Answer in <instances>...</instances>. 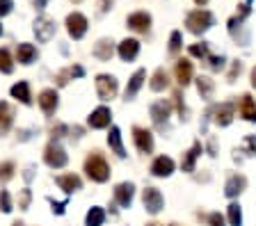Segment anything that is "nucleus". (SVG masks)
I'll return each instance as SVG.
<instances>
[{
  "label": "nucleus",
  "mask_w": 256,
  "mask_h": 226,
  "mask_svg": "<svg viewBox=\"0 0 256 226\" xmlns=\"http://www.w3.org/2000/svg\"><path fill=\"white\" fill-rule=\"evenodd\" d=\"M204 153V146H202V142H194V144L190 146V151L186 153V158H183V162H181V169L183 172H188V174H192L194 172V167H197V158Z\"/></svg>",
  "instance_id": "21"
},
{
  "label": "nucleus",
  "mask_w": 256,
  "mask_h": 226,
  "mask_svg": "<svg viewBox=\"0 0 256 226\" xmlns=\"http://www.w3.org/2000/svg\"><path fill=\"white\" fill-rule=\"evenodd\" d=\"M151 119H154V126L160 130V133H165L170 126H167V121H170V114H172V103L165 101V98H160V101H156L154 105H151Z\"/></svg>",
  "instance_id": "4"
},
{
  "label": "nucleus",
  "mask_w": 256,
  "mask_h": 226,
  "mask_svg": "<svg viewBox=\"0 0 256 226\" xmlns=\"http://www.w3.org/2000/svg\"><path fill=\"white\" fill-rule=\"evenodd\" d=\"M206 222H208V226H226L224 224V217L220 215V213H210V215L206 217Z\"/></svg>",
  "instance_id": "45"
},
{
  "label": "nucleus",
  "mask_w": 256,
  "mask_h": 226,
  "mask_svg": "<svg viewBox=\"0 0 256 226\" xmlns=\"http://www.w3.org/2000/svg\"><path fill=\"white\" fill-rule=\"evenodd\" d=\"M174 71H176V80H178L181 87H186L192 82V62L190 59H178Z\"/></svg>",
  "instance_id": "24"
},
{
  "label": "nucleus",
  "mask_w": 256,
  "mask_h": 226,
  "mask_svg": "<svg viewBox=\"0 0 256 226\" xmlns=\"http://www.w3.org/2000/svg\"><path fill=\"white\" fill-rule=\"evenodd\" d=\"M12 226H26V224H23V222H14V224H12Z\"/></svg>",
  "instance_id": "56"
},
{
  "label": "nucleus",
  "mask_w": 256,
  "mask_h": 226,
  "mask_svg": "<svg viewBox=\"0 0 256 226\" xmlns=\"http://www.w3.org/2000/svg\"><path fill=\"white\" fill-rule=\"evenodd\" d=\"M190 55H192V57H202V59H206V57H208V43H206V41H202V43H192V46H190Z\"/></svg>",
  "instance_id": "37"
},
{
  "label": "nucleus",
  "mask_w": 256,
  "mask_h": 226,
  "mask_svg": "<svg viewBox=\"0 0 256 226\" xmlns=\"http://www.w3.org/2000/svg\"><path fill=\"white\" fill-rule=\"evenodd\" d=\"M32 30H34L37 41L48 43L55 37V32H58V23H55L53 18H48V16H39L37 21H34V27H32Z\"/></svg>",
  "instance_id": "6"
},
{
  "label": "nucleus",
  "mask_w": 256,
  "mask_h": 226,
  "mask_svg": "<svg viewBox=\"0 0 256 226\" xmlns=\"http://www.w3.org/2000/svg\"><path fill=\"white\" fill-rule=\"evenodd\" d=\"M110 121H112V110L106 108V105H101V108L92 110L90 119H87V126L94 128V130H103V128L110 126Z\"/></svg>",
  "instance_id": "10"
},
{
  "label": "nucleus",
  "mask_w": 256,
  "mask_h": 226,
  "mask_svg": "<svg viewBox=\"0 0 256 226\" xmlns=\"http://www.w3.org/2000/svg\"><path fill=\"white\" fill-rule=\"evenodd\" d=\"M149 87H151V92H162V89H167V87H170V75H167V71L165 69H156Z\"/></svg>",
  "instance_id": "29"
},
{
  "label": "nucleus",
  "mask_w": 256,
  "mask_h": 226,
  "mask_svg": "<svg viewBox=\"0 0 256 226\" xmlns=\"http://www.w3.org/2000/svg\"><path fill=\"white\" fill-rule=\"evenodd\" d=\"M30 201H32L30 188H23L21 192H18V208H21V210H28V208H30Z\"/></svg>",
  "instance_id": "41"
},
{
  "label": "nucleus",
  "mask_w": 256,
  "mask_h": 226,
  "mask_svg": "<svg viewBox=\"0 0 256 226\" xmlns=\"http://www.w3.org/2000/svg\"><path fill=\"white\" fill-rule=\"evenodd\" d=\"M128 27L130 30H135V32H149L151 27V16L146 14V11H135V14H130L128 16Z\"/></svg>",
  "instance_id": "20"
},
{
  "label": "nucleus",
  "mask_w": 256,
  "mask_h": 226,
  "mask_svg": "<svg viewBox=\"0 0 256 226\" xmlns=\"http://www.w3.org/2000/svg\"><path fill=\"white\" fill-rule=\"evenodd\" d=\"M16 174V165L12 160L0 162V183H10Z\"/></svg>",
  "instance_id": "33"
},
{
  "label": "nucleus",
  "mask_w": 256,
  "mask_h": 226,
  "mask_svg": "<svg viewBox=\"0 0 256 226\" xmlns=\"http://www.w3.org/2000/svg\"><path fill=\"white\" fill-rule=\"evenodd\" d=\"M183 37H181V32L178 30H174L172 32V37H170V55H176L178 50H181V46H183Z\"/></svg>",
  "instance_id": "39"
},
{
  "label": "nucleus",
  "mask_w": 256,
  "mask_h": 226,
  "mask_svg": "<svg viewBox=\"0 0 256 226\" xmlns=\"http://www.w3.org/2000/svg\"><path fill=\"white\" fill-rule=\"evenodd\" d=\"M14 124V110L7 101H0V135H7Z\"/></svg>",
  "instance_id": "23"
},
{
  "label": "nucleus",
  "mask_w": 256,
  "mask_h": 226,
  "mask_svg": "<svg viewBox=\"0 0 256 226\" xmlns=\"http://www.w3.org/2000/svg\"><path fill=\"white\" fill-rule=\"evenodd\" d=\"M0 210H2L5 215L14 210V204H12V194L7 192V190H0Z\"/></svg>",
  "instance_id": "36"
},
{
  "label": "nucleus",
  "mask_w": 256,
  "mask_h": 226,
  "mask_svg": "<svg viewBox=\"0 0 256 226\" xmlns=\"http://www.w3.org/2000/svg\"><path fill=\"white\" fill-rule=\"evenodd\" d=\"M108 146L114 151L117 158H126V149H124V142H122V130L117 126H112L110 133H108Z\"/></svg>",
  "instance_id": "22"
},
{
  "label": "nucleus",
  "mask_w": 256,
  "mask_h": 226,
  "mask_svg": "<svg viewBox=\"0 0 256 226\" xmlns=\"http://www.w3.org/2000/svg\"><path fill=\"white\" fill-rule=\"evenodd\" d=\"M133 142H135V146H138L140 153H144V156L154 153V135H151V130L135 126L133 128Z\"/></svg>",
  "instance_id": "9"
},
{
  "label": "nucleus",
  "mask_w": 256,
  "mask_h": 226,
  "mask_svg": "<svg viewBox=\"0 0 256 226\" xmlns=\"http://www.w3.org/2000/svg\"><path fill=\"white\" fill-rule=\"evenodd\" d=\"M117 92H119V82L114 75H108V73L96 75V94H98L101 101H112L117 96Z\"/></svg>",
  "instance_id": "5"
},
{
  "label": "nucleus",
  "mask_w": 256,
  "mask_h": 226,
  "mask_svg": "<svg viewBox=\"0 0 256 226\" xmlns=\"http://www.w3.org/2000/svg\"><path fill=\"white\" fill-rule=\"evenodd\" d=\"M144 78H146V71L144 69H138L133 75H130V80H128V85H126V92H124V98H126V101H133V98L140 94V89H142V85H144Z\"/></svg>",
  "instance_id": "15"
},
{
  "label": "nucleus",
  "mask_w": 256,
  "mask_h": 226,
  "mask_svg": "<svg viewBox=\"0 0 256 226\" xmlns=\"http://www.w3.org/2000/svg\"><path fill=\"white\" fill-rule=\"evenodd\" d=\"M142 204L149 215H158L160 210H162V206H165V199H162V194H160L158 188H146L142 192Z\"/></svg>",
  "instance_id": "8"
},
{
  "label": "nucleus",
  "mask_w": 256,
  "mask_h": 226,
  "mask_svg": "<svg viewBox=\"0 0 256 226\" xmlns=\"http://www.w3.org/2000/svg\"><path fill=\"white\" fill-rule=\"evenodd\" d=\"M172 98H174V105H176V110H178V119H181V121H188V108H186V103H183L181 89H176Z\"/></svg>",
  "instance_id": "35"
},
{
  "label": "nucleus",
  "mask_w": 256,
  "mask_h": 226,
  "mask_svg": "<svg viewBox=\"0 0 256 226\" xmlns=\"http://www.w3.org/2000/svg\"><path fill=\"white\" fill-rule=\"evenodd\" d=\"M186 25L192 34H204L215 25V16L208 9H194L186 16Z\"/></svg>",
  "instance_id": "2"
},
{
  "label": "nucleus",
  "mask_w": 256,
  "mask_h": 226,
  "mask_svg": "<svg viewBox=\"0 0 256 226\" xmlns=\"http://www.w3.org/2000/svg\"><path fill=\"white\" fill-rule=\"evenodd\" d=\"M172 226H176V224H172Z\"/></svg>",
  "instance_id": "61"
},
{
  "label": "nucleus",
  "mask_w": 256,
  "mask_h": 226,
  "mask_svg": "<svg viewBox=\"0 0 256 226\" xmlns=\"http://www.w3.org/2000/svg\"><path fill=\"white\" fill-rule=\"evenodd\" d=\"M85 172L90 176V181L94 183H106L110 181V165L106 162V158L98 151H92L90 156L85 158Z\"/></svg>",
  "instance_id": "1"
},
{
  "label": "nucleus",
  "mask_w": 256,
  "mask_h": 226,
  "mask_svg": "<svg viewBox=\"0 0 256 226\" xmlns=\"http://www.w3.org/2000/svg\"><path fill=\"white\" fill-rule=\"evenodd\" d=\"M112 39H98L94 46V57L101 59V62H110V57L114 55V46H112Z\"/></svg>",
  "instance_id": "25"
},
{
  "label": "nucleus",
  "mask_w": 256,
  "mask_h": 226,
  "mask_svg": "<svg viewBox=\"0 0 256 226\" xmlns=\"http://www.w3.org/2000/svg\"><path fill=\"white\" fill-rule=\"evenodd\" d=\"M69 133H71V128H69L66 124H55L53 128H50V137H53L55 142H58L60 137H66Z\"/></svg>",
  "instance_id": "40"
},
{
  "label": "nucleus",
  "mask_w": 256,
  "mask_h": 226,
  "mask_svg": "<svg viewBox=\"0 0 256 226\" xmlns=\"http://www.w3.org/2000/svg\"><path fill=\"white\" fill-rule=\"evenodd\" d=\"M12 9H14V2H12V0H0V18L7 16Z\"/></svg>",
  "instance_id": "46"
},
{
  "label": "nucleus",
  "mask_w": 256,
  "mask_h": 226,
  "mask_svg": "<svg viewBox=\"0 0 256 226\" xmlns=\"http://www.w3.org/2000/svg\"><path fill=\"white\" fill-rule=\"evenodd\" d=\"M238 112H240V117L245 119V121L256 124V101L250 96V94H242V96H240Z\"/></svg>",
  "instance_id": "19"
},
{
  "label": "nucleus",
  "mask_w": 256,
  "mask_h": 226,
  "mask_svg": "<svg viewBox=\"0 0 256 226\" xmlns=\"http://www.w3.org/2000/svg\"><path fill=\"white\" fill-rule=\"evenodd\" d=\"M208 156L210 158L218 156V142H215V137H210V142H208Z\"/></svg>",
  "instance_id": "49"
},
{
  "label": "nucleus",
  "mask_w": 256,
  "mask_h": 226,
  "mask_svg": "<svg viewBox=\"0 0 256 226\" xmlns=\"http://www.w3.org/2000/svg\"><path fill=\"white\" fill-rule=\"evenodd\" d=\"M69 73H71V78H82V75H85V66L74 64V66L69 69Z\"/></svg>",
  "instance_id": "48"
},
{
  "label": "nucleus",
  "mask_w": 256,
  "mask_h": 226,
  "mask_svg": "<svg viewBox=\"0 0 256 226\" xmlns=\"http://www.w3.org/2000/svg\"><path fill=\"white\" fill-rule=\"evenodd\" d=\"M48 2H50V0H34V7H37V9H46Z\"/></svg>",
  "instance_id": "52"
},
{
  "label": "nucleus",
  "mask_w": 256,
  "mask_h": 226,
  "mask_svg": "<svg viewBox=\"0 0 256 226\" xmlns=\"http://www.w3.org/2000/svg\"><path fill=\"white\" fill-rule=\"evenodd\" d=\"M252 87H254V89H256V66H254V69H252Z\"/></svg>",
  "instance_id": "54"
},
{
  "label": "nucleus",
  "mask_w": 256,
  "mask_h": 226,
  "mask_svg": "<svg viewBox=\"0 0 256 226\" xmlns=\"http://www.w3.org/2000/svg\"><path fill=\"white\" fill-rule=\"evenodd\" d=\"M242 153L245 156H256V135H247L242 140Z\"/></svg>",
  "instance_id": "38"
},
{
  "label": "nucleus",
  "mask_w": 256,
  "mask_h": 226,
  "mask_svg": "<svg viewBox=\"0 0 256 226\" xmlns=\"http://www.w3.org/2000/svg\"><path fill=\"white\" fill-rule=\"evenodd\" d=\"M12 98H16V101H21L23 105H32V94H30V85H28L26 80L16 82L14 87L10 89Z\"/></svg>",
  "instance_id": "26"
},
{
  "label": "nucleus",
  "mask_w": 256,
  "mask_h": 226,
  "mask_svg": "<svg viewBox=\"0 0 256 226\" xmlns=\"http://www.w3.org/2000/svg\"><path fill=\"white\" fill-rule=\"evenodd\" d=\"M247 188V178L242 176V174H234V176H229V181H226V185H224V194L229 197V199H236L238 194H242Z\"/></svg>",
  "instance_id": "16"
},
{
  "label": "nucleus",
  "mask_w": 256,
  "mask_h": 226,
  "mask_svg": "<svg viewBox=\"0 0 256 226\" xmlns=\"http://www.w3.org/2000/svg\"><path fill=\"white\" fill-rule=\"evenodd\" d=\"M240 7V9H238V16H236V18H238V21H245V18L247 16H250V11H252V7L250 5H247V2H245V5H238Z\"/></svg>",
  "instance_id": "47"
},
{
  "label": "nucleus",
  "mask_w": 256,
  "mask_h": 226,
  "mask_svg": "<svg viewBox=\"0 0 256 226\" xmlns=\"http://www.w3.org/2000/svg\"><path fill=\"white\" fill-rule=\"evenodd\" d=\"M0 37H2V25H0Z\"/></svg>",
  "instance_id": "58"
},
{
  "label": "nucleus",
  "mask_w": 256,
  "mask_h": 226,
  "mask_svg": "<svg viewBox=\"0 0 256 226\" xmlns=\"http://www.w3.org/2000/svg\"><path fill=\"white\" fill-rule=\"evenodd\" d=\"M213 114H215V124H218V126H229L231 121H234L236 105L231 101L229 103H222V105H215Z\"/></svg>",
  "instance_id": "17"
},
{
  "label": "nucleus",
  "mask_w": 256,
  "mask_h": 226,
  "mask_svg": "<svg viewBox=\"0 0 256 226\" xmlns=\"http://www.w3.org/2000/svg\"><path fill=\"white\" fill-rule=\"evenodd\" d=\"M135 199V185L133 183H119L117 188H114V204L119 206V208H130V204H133Z\"/></svg>",
  "instance_id": "12"
},
{
  "label": "nucleus",
  "mask_w": 256,
  "mask_h": 226,
  "mask_svg": "<svg viewBox=\"0 0 256 226\" xmlns=\"http://www.w3.org/2000/svg\"><path fill=\"white\" fill-rule=\"evenodd\" d=\"M206 59H208V66H210L213 71H222L224 69V62H226L222 55H210V53H208Z\"/></svg>",
  "instance_id": "42"
},
{
  "label": "nucleus",
  "mask_w": 256,
  "mask_h": 226,
  "mask_svg": "<svg viewBox=\"0 0 256 226\" xmlns=\"http://www.w3.org/2000/svg\"><path fill=\"white\" fill-rule=\"evenodd\" d=\"M69 69H66V71H60V73H58V85L60 87H64V85H66V82H69V80H66V78H69Z\"/></svg>",
  "instance_id": "50"
},
{
  "label": "nucleus",
  "mask_w": 256,
  "mask_h": 226,
  "mask_svg": "<svg viewBox=\"0 0 256 226\" xmlns=\"http://www.w3.org/2000/svg\"><path fill=\"white\" fill-rule=\"evenodd\" d=\"M194 2H197V5H206L208 0H194Z\"/></svg>",
  "instance_id": "55"
},
{
  "label": "nucleus",
  "mask_w": 256,
  "mask_h": 226,
  "mask_svg": "<svg viewBox=\"0 0 256 226\" xmlns=\"http://www.w3.org/2000/svg\"><path fill=\"white\" fill-rule=\"evenodd\" d=\"M74 2H80V0H74Z\"/></svg>",
  "instance_id": "60"
},
{
  "label": "nucleus",
  "mask_w": 256,
  "mask_h": 226,
  "mask_svg": "<svg viewBox=\"0 0 256 226\" xmlns=\"http://www.w3.org/2000/svg\"><path fill=\"white\" fill-rule=\"evenodd\" d=\"M229 32H231V37L240 43V46H247V43H250V32L242 30V21H238L236 16L229 18Z\"/></svg>",
  "instance_id": "27"
},
{
  "label": "nucleus",
  "mask_w": 256,
  "mask_h": 226,
  "mask_svg": "<svg viewBox=\"0 0 256 226\" xmlns=\"http://www.w3.org/2000/svg\"><path fill=\"white\" fill-rule=\"evenodd\" d=\"M226 217H229V226H242V208H240V204H229Z\"/></svg>",
  "instance_id": "32"
},
{
  "label": "nucleus",
  "mask_w": 256,
  "mask_h": 226,
  "mask_svg": "<svg viewBox=\"0 0 256 226\" xmlns=\"http://www.w3.org/2000/svg\"><path fill=\"white\" fill-rule=\"evenodd\" d=\"M174 169H176V162L172 160L170 156H158L154 162H151V174H154V176H158V178L172 176V174H174Z\"/></svg>",
  "instance_id": "13"
},
{
  "label": "nucleus",
  "mask_w": 256,
  "mask_h": 226,
  "mask_svg": "<svg viewBox=\"0 0 256 226\" xmlns=\"http://www.w3.org/2000/svg\"><path fill=\"white\" fill-rule=\"evenodd\" d=\"M117 53L124 62H133V59L140 55V41L138 39H124V41L117 46Z\"/></svg>",
  "instance_id": "18"
},
{
  "label": "nucleus",
  "mask_w": 256,
  "mask_h": 226,
  "mask_svg": "<svg viewBox=\"0 0 256 226\" xmlns=\"http://www.w3.org/2000/svg\"><path fill=\"white\" fill-rule=\"evenodd\" d=\"M16 59H18L23 66L32 64V62L37 59V48H34L32 43H18V48H16Z\"/></svg>",
  "instance_id": "28"
},
{
  "label": "nucleus",
  "mask_w": 256,
  "mask_h": 226,
  "mask_svg": "<svg viewBox=\"0 0 256 226\" xmlns=\"http://www.w3.org/2000/svg\"><path fill=\"white\" fill-rule=\"evenodd\" d=\"M66 32H69L71 39H82L87 32V18L85 14H80V11H71L69 16H66Z\"/></svg>",
  "instance_id": "7"
},
{
  "label": "nucleus",
  "mask_w": 256,
  "mask_h": 226,
  "mask_svg": "<svg viewBox=\"0 0 256 226\" xmlns=\"http://www.w3.org/2000/svg\"><path fill=\"white\" fill-rule=\"evenodd\" d=\"M55 183H58V188L64 190L66 194H74L82 188V178H80L78 174L71 172V174H62V176H58L55 178Z\"/></svg>",
  "instance_id": "14"
},
{
  "label": "nucleus",
  "mask_w": 256,
  "mask_h": 226,
  "mask_svg": "<svg viewBox=\"0 0 256 226\" xmlns=\"http://www.w3.org/2000/svg\"><path fill=\"white\" fill-rule=\"evenodd\" d=\"M32 172H34V169H32V167H28V169H26V174H23V178H26V181H32V176H34V174H32Z\"/></svg>",
  "instance_id": "53"
},
{
  "label": "nucleus",
  "mask_w": 256,
  "mask_h": 226,
  "mask_svg": "<svg viewBox=\"0 0 256 226\" xmlns=\"http://www.w3.org/2000/svg\"><path fill=\"white\" fill-rule=\"evenodd\" d=\"M14 71V59H12L10 50L0 48V73H12Z\"/></svg>",
  "instance_id": "34"
},
{
  "label": "nucleus",
  "mask_w": 256,
  "mask_h": 226,
  "mask_svg": "<svg viewBox=\"0 0 256 226\" xmlns=\"http://www.w3.org/2000/svg\"><path fill=\"white\" fill-rule=\"evenodd\" d=\"M250 2H252V0H247V5H250Z\"/></svg>",
  "instance_id": "59"
},
{
  "label": "nucleus",
  "mask_w": 256,
  "mask_h": 226,
  "mask_svg": "<svg viewBox=\"0 0 256 226\" xmlns=\"http://www.w3.org/2000/svg\"><path fill=\"white\" fill-rule=\"evenodd\" d=\"M106 222V210L101 206H92L85 215V226H103Z\"/></svg>",
  "instance_id": "30"
},
{
  "label": "nucleus",
  "mask_w": 256,
  "mask_h": 226,
  "mask_svg": "<svg viewBox=\"0 0 256 226\" xmlns=\"http://www.w3.org/2000/svg\"><path fill=\"white\" fill-rule=\"evenodd\" d=\"M110 5H112V0H98V9L101 11H108L110 9Z\"/></svg>",
  "instance_id": "51"
},
{
  "label": "nucleus",
  "mask_w": 256,
  "mask_h": 226,
  "mask_svg": "<svg viewBox=\"0 0 256 226\" xmlns=\"http://www.w3.org/2000/svg\"><path fill=\"white\" fill-rule=\"evenodd\" d=\"M44 162H46L50 169H62L66 167V162H69V156H66V151H64V146L60 144V142H50V144L46 146V151H44Z\"/></svg>",
  "instance_id": "3"
},
{
  "label": "nucleus",
  "mask_w": 256,
  "mask_h": 226,
  "mask_svg": "<svg viewBox=\"0 0 256 226\" xmlns=\"http://www.w3.org/2000/svg\"><path fill=\"white\" fill-rule=\"evenodd\" d=\"M197 92L202 98H206V101H210L215 94V82L210 80V78H206V75H199L197 78Z\"/></svg>",
  "instance_id": "31"
},
{
  "label": "nucleus",
  "mask_w": 256,
  "mask_h": 226,
  "mask_svg": "<svg viewBox=\"0 0 256 226\" xmlns=\"http://www.w3.org/2000/svg\"><path fill=\"white\" fill-rule=\"evenodd\" d=\"M48 204L53 206V213H55V215H64V208H66V201H55L53 197H48Z\"/></svg>",
  "instance_id": "44"
},
{
  "label": "nucleus",
  "mask_w": 256,
  "mask_h": 226,
  "mask_svg": "<svg viewBox=\"0 0 256 226\" xmlns=\"http://www.w3.org/2000/svg\"><path fill=\"white\" fill-rule=\"evenodd\" d=\"M146 226H160V224H156V222H151V224H146Z\"/></svg>",
  "instance_id": "57"
},
{
  "label": "nucleus",
  "mask_w": 256,
  "mask_h": 226,
  "mask_svg": "<svg viewBox=\"0 0 256 226\" xmlns=\"http://www.w3.org/2000/svg\"><path fill=\"white\" fill-rule=\"evenodd\" d=\"M39 108H42V112L46 114V117H50V114H55V110H58V105H60V96H58V92L55 89H42V94H39Z\"/></svg>",
  "instance_id": "11"
},
{
  "label": "nucleus",
  "mask_w": 256,
  "mask_h": 226,
  "mask_svg": "<svg viewBox=\"0 0 256 226\" xmlns=\"http://www.w3.org/2000/svg\"><path fill=\"white\" fill-rule=\"evenodd\" d=\"M240 71H242V62H240V59H236V62H234V66H231V71H229V75H226V80H229V82H234L236 78H238V75H240Z\"/></svg>",
  "instance_id": "43"
}]
</instances>
